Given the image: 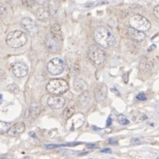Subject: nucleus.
I'll list each match as a JSON object with an SVG mask.
<instances>
[{"mask_svg":"<svg viewBox=\"0 0 159 159\" xmlns=\"http://www.w3.org/2000/svg\"><path fill=\"white\" fill-rule=\"evenodd\" d=\"M93 37L95 42L104 48L112 47L115 42V37L113 34L108 28L104 27H100L97 28L94 32Z\"/></svg>","mask_w":159,"mask_h":159,"instance_id":"nucleus-1","label":"nucleus"},{"mask_svg":"<svg viewBox=\"0 0 159 159\" xmlns=\"http://www.w3.org/2000/svg\"><path fill=\"white\" fill-rule=\"evenodd\" d=\"M27 42V35L26 33L15 30V31L10 32L6 36V43L11 48H20L24 46Z\"/></svg>","mask_w":159,"mask_h":159,"instance_id":"nucleus-2","label":"nucleus"},{"mask_svg":"<svg viewBox=\"0 0 159 159\" xmlns=\"http://www.w3.org/2000/svg\"><path fill=\"white\" fill-rule=\"evenodd\" d=\"M69 89V84L66 81L62 79L51 80L47 84V90L55 95H60L65 93Z\"/></svg>","mask_w":159,"mask_h":159,"instance_id":"nucleus-3","label":"nucleus"},{"mask_svg":"<svg viewBox=\"0 0 159 159\" xmlns=\"http://www.w3.org/2000/svg\"><path fill=\"white\" fill-rule=\"evenodd\" d=\"M129 25L130 28H133L136 30L142 32L149 30L151 27L150 21L147 18H145L142 15H139V14H135L130 18Z\"/></svg>","mask_w":159,"mask_h":159,"instance_id":"nucleus-4","label":"nucleus"},{"mask_svg":"<svg viewBox=\"0 0 159 159\" xmlns=\"http://www.w3.org/2000/svg\"><path fill=\"white\" fill-rule=\"evenodd\" d=\"M88 57L90 60L97 65H100L106 60V54L97 45L90 46L88 50Z\"/></svg>","mask_w":159,"mask_h":159,"instance_id":"nucleus-5","label":"nucleus"},{"mask_svg":"<svg viewBox=\"0 0 159 159\" xmlns=\"http://www.w3.org/2000/svg\"><path fill=\"white\" fill-rule=\"evenodd\" d=\"M64 67H65L64 61L59 58H52L48 64V71L52 75H58L62 74L64 70Z\"/></svg>","mask_w":159,"mask_h":159,"instance_id":"nucleus-6","label":"nucleus"},{"mask_svg":"<svg viewBox=\"0 0 159 159\" xmlns=\"http://www.w3.org/2000/svg\"><path fill=\"white\" fill-rule=\"evenodd\" d=\"M20 24L33 36L36 35L38 31H39V28H38V26H37L36 22L33 20H32L31 18H28V17L23 18L20 21Z\"/></svg>","mask_w":159,"mask_h":159,"instance_id":"nucleus-7","label":"nucleus"},{"mask_svg":"<svg viewBox=\"0 0 159 159\" xmlns=\"http://www.w3.org/2000/svg\"><path fill=\"white\" fill-rule=\"evenodd\" d=\"M11 73L17 78H23L28 74V67L22 62H16L11 65Z\"/></svg>","mask_w":159,"mask_h":159,"instance_id":"nucleus-8","label":"nucleus"},{"mask_svg":"<svg viewBox=\"0 0 159 159\" xmlns=\"http://www.w3.org/2000/svg\"><path fill=\"white\" fill-rule=\"evenodd\" d=\"M45 46L51 52H57L60 50V42L49 34L45 39Z\"/></svg>","mask_w":159,"mask_h":159,"instance_id":"nucleus-9","label":"nucleus"},{"mask_svg":"<svg viewBox=\"0 0 159 159\" xmlns=\"http://www.w3.org/2000/svg\"><path fill=\"white\" fill-rule=\"evenodd\" d=\"M66 104V100L59 95H51L48 99V104L52 109H61L63 108Z\"/></svg>","mask_w":159,"mask_h":159,"instance_id":"nucleus-10","label":"nucleus"},{"mask_svg":"<svg viewBox=\"0 0 159 159\" xmlns=\"http://www.w3.org/2000/svg\"><path fill=\"white\" fill-rule=\"evenodd\" d=\"M73 88L77 93H83L88 89V84L83 79H76L73 81Z\"/></svg>","mask_w":159,"mask_h":159,"instance_id":"nucleus-11","label":"nucleus"},{"mask_svg":"<svg viewBox=\"0 0 159 159\" xmlns=\"http://www.w3.org/2000/svg\"><path fill=\"white\" fill-rule=\"evenodd\" d=\"M25 128H26L25 124L22 123V122H20V123H17V124H15L14 126L11 127L9 131L7 132V134L10 136H18L25 131Z\"/></svg>","mask_w":159,"mask_h":159,"instance_id":"nucleus-12","label":"nucleus"},{"mask_svg":"<svg viewBox=\"0 0 159 159\" xmlns=\"http://www.w3.org/2000/svg\"><path fill=\"white\" fill-rule=\"evenodd\" d=\"M128 34L130 37L135 41H138V42H142L145 39L146 35L143 32L139 31V30H136L133 28H128Z\"/></svg>","mask_w":159,"mask_h":159,"instance_id":"nucleus-13","label":"nucleus"},{"mask_svg":"<svg viewBox=\"0 0 159 159\" xmlns=\"http://www.w3.org/2000/svg\"><path fill=\"white\" fill-rule=\"evenodd\" d=\"M34 14L36 16V18L39 20V21H47L49 19V11L47 10L46 8L44 7H39L37 8L36 11L34 12Z\"/></svg>","mask_w":159,"mask_h":159,"instance_id":"nucleus-14","label":"nucleus"},{"mask_svg":"<svg viewBox=\"0 0 159 159\" xmlns=\"http://www.w3.org/2000/svg\"><path fill=\"white\" fill-rule=\"evenodd\" d=\"M76 110H77V104H76L74 102H70V104H68V106H67V107L64 109V111H63V113H62L63 118H64L65 120L69 119L70 118H71V117L73 116V114L75 113Z\"/></svg>","mask_w":159,"mask_h":159,"instance_id":"nucleus-15","label":"nucleus"},{"mask_svg":"<svg viewBox=\"0 0 159 159\" xmlns=\"http://www.w3.org/2000/svg\"><path fill=\"white\" fill-rule=\"evenodd\" d=\"M107 86L104 84L100 85L96 90V99L99 102H103L106 97H107Z\"/></svg>","mask_w":159,"mask_h":159,"instance_id":"nucleus-16","label":"nucleus"},{"mask_svg":"<svg viewBox=\"0 0 159 159\" xmlns=\"http://www.w3.org/2000/svg\"><path fill=\"white\" fill-rule=\"evenodd\" d=\"M50 30H51V33H50V34H51L55 38H56L59 42H61V41L62 40L63 35H62V32L61 26H60L58 23L53 24V25L51 26Z\"/></svg>","mask_w":159,"mask_h":159,"instance_id":"nucleus-17","label":"nucleus"},{"mask_svg":"<svg viewBox=\"0 0 159 159\" xmlns=\"http://www.w3.org/2000/svg\"><path fill=\"white\" fill-rule=\"evenodd\" d=\"M152 61L149 60V58H142V60L140 61V70L142 72V73H146V72H149V70L152 68Z\"/></svg>","mask_w":159,"mask_h":159,"instance_id":"nucleus-18","label":"nucleus"},{"mask_svg":"<svg viewBox=\"0 0 159 159\" xmlns=\"http://www.w3.org/2000/svg\"><path fill=\"white\" fill-rule=\"evenodd\" d=\"M59 12V3L57 0H49V12L51 16H56Z\"/></svg>","mask_w":159,"mask_h":159,"instance_id":"nucleus-19","label":"nucleus"},{"mask_svg":"<svg viewBox=\"0 0 159 159\" xmlns=\"http://www.w3.org/2000/svg\"><path fill=\"white\" fill-rule=\"evenodd\" d=\"M79 103L82 106H86L88 104L90 103V101H91V94H90L89 91H84V92H83L81 95H80L79 97Z\"/></svg>","mask_w":159,"mask_h":159,"instance_id":"nucleus-20","label":"nucleus"},{"mask_svg":"<svg viewBox=\"0 0 159 159\" xmlns=\"http://www.w3.org/2000/svg\"><path fill=\"white\" fill-rule=\"evenodd\" d=\"M28 111L30 112V115H31V116H38L40 111V107L39 105H37V104H33V105H32L30 107Z\"/></svg>","mask_w":159,"mask_h":159,"instance_id":"nucleus-21","label":"nucleus"},{"mask_svg":"<svg viewBox=\"0 0 159 159\" xmlns=\"http://www.w3.org/2000/svg\"><path fill=\"white\" fill-rule=\"evenodd\" d=\"M10 128H11V125L9 123L5 122V121H0V134L8 132Z\"/></svg>","mask_w":159,"mask_h":159,"instance_id":"nucleus-22","label":"nucleus"},{"mask_svg":"<svg viewBox=\"0 0 159 159\" xmlns=\"http://www.w3.org/2000/svg\"><path fill=\"white\" fill-rule=\"evenodd\" d=\"M7 89H8V91H10L11 93H12V94H17V93L20 92L19 86L15 84V83H11V84L8 85L7 86Z\"/></svg>","mask_w":159,"mask_h":159,"instance_id":"nucleus-23","label":"nucleus"},{"mask_svg":"<svg viewBox=\"0 0 159 159\" xmlns=\"http://www.w3.org/2000/svg\"><path fill=\"white\" fill-rule=\"evenodd\" d=\"M34 3H35V0H21L22 5L27 9L33 8V6L34 5Z\"/></svg>","mask_w":159,"mask_h":159,"instance_id":"nucleus-24","label":"nucleus"},{"mask_svg":"<svg viewBox=\"0 0 159 159\" xmlns=\"http://www.w3.org/2000/svg\"><path fill=\"white\" fill-rule=\"evenodd\" d=\"M118 120H119V124H121V125H129L130 123L129 119H128L126 117L122 116V115L118 117Z\"/></svg>","mask_w":159,"mask_h":159,"instance_id":"nucleus-25","label":"nucleus"},{"mask_svg":"<svg viewBox=\"0 0 159 159\" xmlns=\"http://www.w3.org/2000/svg\"><path fill=\"white\" fill-rule=\"evenodd\" d=\"M136 99L139 100V101H145L147 99V97H146V95H144L143 93H140V94L136 95Z\"/></svg>","mask_w":159,"mask_h":159,"instance_id":"nucleus-26","label":"nucleus"},{"mask_svg":"<svg viewBox=\"0 0 159 159\" xmlns=\"http://www.w3.org/2000/svg\"><path fill=\"white\" fill-rule=\"evenodd\" d=\"M153 12H154V15H155V17H156L157 19H158L159 20V5H157V6L154 8V10H153Z\"/></svg>","mask_w":159,"mask_h":159,"instance_id":"nucleus-27","label":"nucleus"},{"mask_svg":"<svg viewBox=\"0 0 159 159\" xmlns=\"http://www.w3.org/2000/svg\"><path fill=\"white\" fill-rule=\"evenodd\" d=\"M5 12H6L5 6L3 4L0 3V15H4V14H5Z\"/></svg>","mask_w":159,"mask_h":159,"instance_id":"nucleus-28","label":"nucleus"},{"mask_svg":"<svg viewBox=\"0 0 159 159\" xmlns=\"http://www.w3.org/2000/svg\"><path fill=\"white\" fill-rule=\"evenodd\" d=\"M6 77L5 72L4 70H0V80H5Z\"/></svg>","mask_w":159,"mask_h":159,"instance_id":"nucleus-29","label":"nucleus"},{"mask_svg":"<svg viewBox=\"0 0 159 159\" xmlns=\"http://www.w3.org/2000/svg\"><path fill=\"white\" fill-rule=\"evenodd\" d=\"M35 2H37V3L40 4V5H45V4L49 3V0H35Z\"/></svg>","mask_w":159,"mask_h":159,"instance_id":"nucleus-30","label":"nucleus"},{"mask_svg":"<svg viewBox=\"0 0 159 159\" xmlns=\"http://www.w3.org/2000/svg\"><path fill=\"white\" fill-rule=\"evenodd\" d=\"M59 147L58 145H55V144H49V145H46V148L48 149H50V148H55Z\"/></svg>","mask_w":159,"mask_h":159,"instance_id":"nucleus-31","label":"nucleus"},{"mask_svg":"<svg viewBox=\"0 0 159 159\" xmlns=\"http://www.w3.org/2000/svg\"><path fill=\"white\" fill-rule=\"evenodd\" d=\"M111 124H112V118L109 117V118H107V127H110Z\"/></svg>","mask_w":159,"mask_h":159,"instance_id":"nucleus-32","label":"nucleus"},{"mask_svg":"<svg viewBox=\"0 0 159 159\" xmlns=\"http://www.w3.org/2000/svg\"><path fill=\"white\" fill-rule=\"evenodd\" d=\"M108 142L110 144H117V141L116 140H113V139H109L108 140Z\"/></svg>","mask_w":159,"mask_h":159,"instance_id":"nucleus-33","label":"nucleus"},{"mask_svg":"<svg viewBox=\"0 0 159 159\" xmlns=\"http://www.w3.org/2000/svg\"><path fill=\"white\" fill-rule=\"evenodd\" d=\"M87 148H97L98 146L95 144H87Z\"/></svg>","mask_w":159,"mask_h":159,"instance_id":"nucleus-34","label":"nucleus"},{"mask_svg":"<svg viewBox=\"0 0 159 159\" xmlns=\"http://www.w3.org/2000/svg\"><path fill=\"white\" fill-rule=\"evenodd\" d=\"M101 152L102 153H110L111 149L110 148H104V149H101Z\"/></svg>","mask_w":159,"mask_h":159,"instance_id":"nucleus-35","label":"nucleus"},{"mask_svg":"<svg viewBox=\"0 0 159 159\" xmlns=\"http://www.w3.org/2000/svg\"><path fill=\"white\" fill-rule=\"evenodd\" d=\"M155 48H156V45H155V44H152V45L149 47V49H148V51H153Z\"/></svg>","mask_w":159,"mask_h":159,"instance_id":"nucleus-36","label":"nucleus"},{"mask_svg":"<svg viewBox=\"0 0 159 159\" xmlns=\"http://www.w3.org/2000/svg\"><path fill=\"white\" fill-rule=\"evenodd\" d=\"M131 141H132V142H137V143H139L140 140L139 139H132Z\"/></svg>","mask_w":159,"mask_h":159,"instance_id":"nucleus-37","label":"nucleus"},{"mask_svg":"<svg viewBox=\"0 0 159 159\" xmlns=\"http://www.w3.org/2000/svg\"><path fill=\"white\" fill-rule=\"evenodd\" d=\"M92 129L94 130V131H99L100 130V128L97 127H95V126H92Z\"/></svg>","mask_w":159,"mask_h":159,"instance_id":"nucleus-38","label":"nucleus"},{"mask_svg":"<svg viewBox=\"0 0 159 159\" xmlns=\"http://www.w3.org/2000/svg\"><path fill=\"white\" fill-rule=\"evenodd\" d=\"M30 135H32V137H35V134L33 132H30L29 133Z\"/></svg>","mask_w":159,"mask_h":159,"instance_id":"nucleus-39","label":"nucleus"},{"mask_svg":"<svg viewBox=\"0 0 159 159\" xmlns=\"http://www.w3.org/2000/svg\"><path fill=\"white\" fill-rule=\"evenodd\" d=\"M2 102H3V95L0 94V104H2Z\"/></svg>","mask_w":159,"mask_h":159,"instance_id":"nucleus-40","label":"nucleus"},{"mask_svg":"<svg viewBox=\"0 0 159 159\" xmlns=\"http://www.w3.org/2000/svg\"><path fill=\"white\" fill-rule=\"evenodd\" d=\"M147 118V116H142L141 117V119H146Z\"/></svg>","mask_w":159,"mask_h":159,"instance_id":"nucleus-41","label":"nucleus"}]
</instances>
